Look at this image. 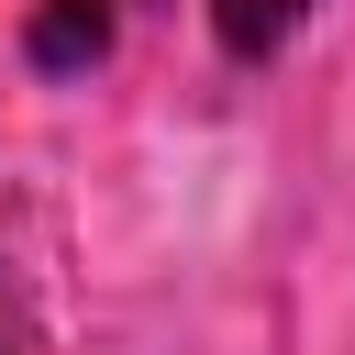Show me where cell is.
Returning <instances> with one entry per match:
<instances>
[{
    "instance_id": "cell-1",
    "label": "cell",
    "mask_w": 355,
    "mask_h": 355,
    "mask_svg": "<svg viewBox=\"0 0 355 355\" xmlns=\"http://www.w3.org/2000/svg\"><path fill=\"white\" fill-rule=\"evenodd\" d=\"M111 44V11L100 0H55V11H33V67H89Z\"/></svg>"
},
{
    "instance_id": "cell-3",
    "label": "cell",
    "mask_w": 355,
    "mask_h": 355,
    "mask_svg": "<svg viewBox=\"0 0 355 355\" xmlns=\"http://www.w3.org/2000/svg\"><path fill=\"white\" fill-rule=\"evenodd\" d=\"M0 355H22V300H11V277H0Z\"/></svg>"
},
{
    "instance_id": "cell-2",
    "label": "cell",
    "mask_w": 355,
    "mask_h": 355,
    "mask_svg": "<svg viewBox=\"0 0 355 355\" xmlns=\"http://www.w3.org/2000/svg\"><path fill=\"white\" fill-rule=\"evenodd\" d=\"M300 11L311 0H211V33H222V55H277L300 33Z\"/></svg>"
}]
</instances>
